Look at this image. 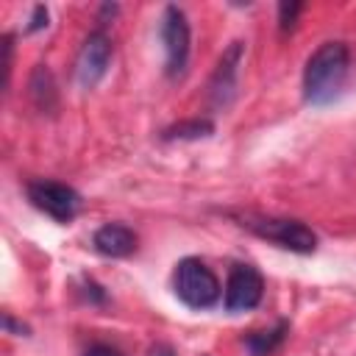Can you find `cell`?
I'll list each match as a JSON object with an SVG mask.
<instances>
[{"instance_id": "6da1fadb", "label": "cell", "mask_w": 356, "mask_h": 356, "mask_svg": "<svg viewBox=\"0 0 356 356\" xmlns=\"http://www.w3.org/2000/svg\"><path fill=\"white\" fill-rule=\"evenodd\" d=\"M348 47L342 42H325L320 44L309 61H306V70H303V97L306 103L312 106H325L331 103L342 83H345V75H348Z\"/></svg>"}, {"instance_id": "7a4b0ae2", "label": "cell", "mask_w": 356, "mask_h": 356, "mask_svg": "<svg viewBox=\"0 0 356 356\" xmlns=\"http://www.w3.org/2000/svg\"><path fill=\"white\" fill-rule=\"evenodd\" d=\"M172 286L189 309H209L220 298V281L200 259H181L172 275Z\"/></svg>"}, {"instance_id": "3957f363", "label": "cell", "mask_w": 356, "mask_h": 356, "mask_svg": "<svg viewBox=\"0 0 356 356\" xmlns=\"http://www.w3.org/2000/svg\"><path fill=\"white\" fill-rule=\"evenodd\" d=\"M242 225H248L256 236L292 250V253H312L317 248V234L300 222V220H284V217H245Z\"/></svg>"}, {"instance_id": "277c9868", "label": "cell", "mask_w": 356, "mask_h": 356, "mask_svg": "<svg viewBox=\"0 0 356 356\" xmlns=\"http://www.w3.org/2000/svg\"><path fill=\"white\" fill-rule=\"evenodd\" d=\"M28 200L56 222H70L81 209V195L72 186L47 178H36L28 184Z\"/></svg>"}, {"instance_id": "5b68a950", "label": "cell", "mask_w": 356, "mask_h": 356, "mask_svg": "<svg viewBox=\"0 0 356 356\" xmlns=\"http://www.w3.org/2000/svg\"><path fill=\"white\" fill-rule=\"evenodd\" d=\"M161 42H164V56H167V75L175 78L184 72L186 58H189V22L178 6H167L161 17Z\"/></svg>"}, {"instance_id": "8992f818", "label": "cell", "mask_w": 356, "mask_h": 356, "mask_svg": "<svg viewBox=\"0 0 356 356\" xmlns=\"http://www.w3.org/2000/svg\"><path fill=\"white\" fill-rule=\"evenodd\" d=\"M261 295H264V281L256 267L234 264L228 270V281H225V309L228 312H248V309L259 306Z\"/></svg>"}, {"instance_id": "52a82bcc", "label": "cell", "mask_w": 356, "mask_h": 356, "mask_svg": "<svg viewBox=\"0 0 356 356\" xmlns=\"http://www.w3.org/2000/svg\"><path fill=\"white\" fill-rule=\"evenodd\" d=\"M108 61H111V42H108L103 33H92V36L83 42L81 53H78V67H75L78 83H81L83 89L97 86L100 78H103L106 70H108Z\"/></svg>"}, {"instance_id": "ba28073f", "label": "cell", "mask_w": 356, "mask_h": 356, "mask_svg": "<svg viewBox=\"0 0 356 356\" xmlns=\"http://www.w3.org/2000/svg\"><path fill=\"white\" fill-rule=\"evenodd\" d=\"M239 61H242V42H231V47L222 53L214 75H211V83H209V95L214 100V106H228L234 100V92H236V70H239Z\"/></svg>"}, {"instance_id": "9c48e42d", "label": "cell", "mask_w": 356, "mask_h": 356, "mask_svg": "<svg viewBox=\"0 0 356 356\" xmlns=\"http://www.w3.org/2000/svg\"><path fill=\"white\" fill-rule=\"evenodd\" d=\"M92 245L103 256L122 259V256H131L136 250V234L128 225H122V222H106V225H100L95 231Z\"/></svg>"}, {"instance_id": "30bf717a", "label": "cell", "mask_w": 356, "mask_h": 356, "mask_svg": "<svg viewBox=\"0 0 356 356\" xmlns=\"http://www.w3.org/2000/svg\"><path fill=\"white\" fill-rule=\"evenodd\" d=\"M31 95L36 100V106L42 111H50L56 106V86H53V75L44 67H36L33 78H31Z\"/></svg>"}, {"instance_id": "8fae6325", "label": "cell", "mask_w": 356, "mask_h": 356, "mask_svg": "<svg viewBox=\"0 0 356 356\" xmlns=\"http://www.w3.org/2000/svg\"><path fill=\"white\" fill-rule=\"evenodd\" d=\"M214 131V125L209 120H189V122H178L172 128L164 131V139H200L209 136Z\"/></svg>"}, {"instance_id": "7c38bea8", "label": "cell", "mask_w": 356, "mask_h": 356, "mask_svg": "<svg viewBox=\"0 0 356 356\" xmlns=\"http://www.w3.org/2000/svg\"><path fill=\"white\" fill-rule=\"evenodd\" d=\"M284 331H286V325H278L275 331H264V334H253V337L248 339V345H250V350H253V356H264V353H270V350H273V345H275V342H281V337H284Z\"/></svg>"}, {"instance_id": "4fadbf2b", "label": "cell", "mask_w": 356, "mask_h": 356, "mask_svg": "<svg viewBox=\"0 0 356 356\" xmlns=\"http://www.w3.org/2000/svg\"><path fill=\"white\" fill-rule=\"evenodd\" d=\"M300 8H303L300 3H281V6H278V22H281L284 31L295 25V17L300 14Z\"/></svg>"}, {"instance_id": "5bb4252c", "label": "cell", "mask_w": 356, "mask_h": 356, "mask_svg": "<svg viewBox=\"0 0 356 356\" xmlns=\"http://www.w3.org/2000/svg\"><path fill=\"white\" fill-rule=\"evenodd\" d=\"M44 25H47V8H44V6H36V8H33V17H31L28 31H42Z\"/></svg>"}, {"instance_id": "9a60e30c", "label": "cell", "mask_w": 356, "mask_h": 356, "mask_svg": "<svg viewBox=\"0 0 356 356\" xmlns=\"http://www.w3.org/2000/svg\"><path fill=\"white\" fill-rule=\"evenodd\" d=\"M83 356H122L117 348H108V345H92Z\"/></svg>"}, {"instance_id": "2e32d148", "label": "cell", "mask_w": 356, "mask_h": 356, "mask_svg": "<svg viewBox=\"0 0 356 356\" xmlns=\"http://www.w3.org/2000/svg\"><path fill=\"white\" fill-rule=\"evenodd\" d=\"M153 356H175V353H172L167 345H156V348H153Z\"/></svg>"}]
</instances>
